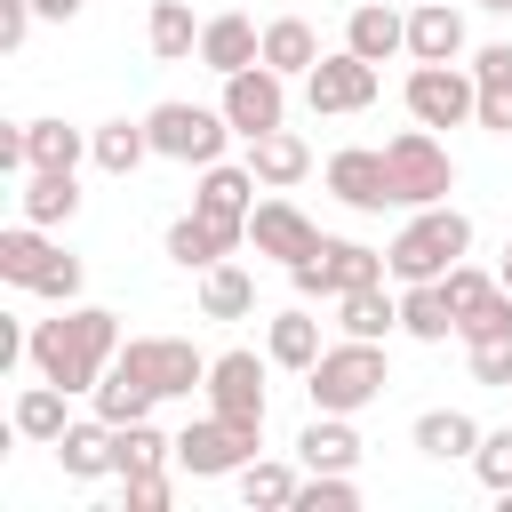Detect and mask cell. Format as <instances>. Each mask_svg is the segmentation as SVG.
<instances>
[{
  "label": "cell",
  "mask_w": 512,
  "mask_h": 512,
  "mask_svg": "<svg viewBox=\"0 0 512 512\" xmlns=\"http://www.w3.org/2000/svg\"><path fill=\"white\" fill-rule=\"evenodd\" d=\"M32 376H48V384H64V392H96L104 384V368L120 360V312H104V304H64L56 320H40L32 328Z\"/></svg>",
  "instance_id": "cell-1"
},
{
  "label": "cell",
  "mask_w": 512,
  "mask_h": 512,
  "mask_svg": "<svg viewBox=\"0 0 512 512\" xmlns=\"http://www.w3.org/2000/svg\"><path fill=\"white\" fill-rule=\"evenodd\" d=\"M464 248H472V216L464 208H448V200H432V208H416L400 232H392V280L400 288H416V280H440L448 264H464Z\"/></svg>",
  "instance_id": "cell-2"
},
{
  "label": "cell",
  "mask_w": 512,
  "mask_h": 512,
  "mask_svg": "<svg viewBox=\"0 0 512 512\" xmlns=\"http://www.w3.org/2000/svg\"><path fill=\"white\" fill-rule=\"evenodd\" d=\"M384 384H392V368H384V344H376V336H344V344H328V352L304 368V392H312V408H328V416L368 408Z\"/></svg>",
  "instance_id": "cell-3"
},
{
  "label": "cell",
  "mask_w": 512,
  "mask_h": 512,
  "mask_svg": "<svg viewBox=\"0 0 512 512\" xmlns=\"http://www.w3.org/2000/svg\"><path fill=\"white\" fill-rule=\"evenodd\" d=\"M0 280L8 288H32L48 304H72L80 296V256H64L48 240V224H8L0 232Z\"/></svg>",
  "instance_id": "cell-4"
},
{
  "label": "cell",
  "mask_w": 512,
  "mask_h": 512,
  "mask_svg": "<svg viewBox=\"0 0 512 512\" xmlns=\"http://www.w3.org/2000/svg\"><path fill=\"white\" fill-rule=\"evenodd\" d=\"M384 168H392V200H400V208H432V200L456 192V160H448V144H440L424 120L384 144Z\"/></svg>",
  "instance_id": "cell-5"
},
{
  "label": "cell",
  "mask_w": 512,
  "mask_h": 512,
  "mask_svg": "<svg viewBox=\"0 0 512 512\" xmlns=\"http://www.w3.org/2000/svg\"><path fill=\"white\" fill-rule=\"evenodd\" d=\"M144 128H152V152H160V160H184V168L224 160V136H232L224 104H184V96H176V104H152Z\"/></svg>",
  "instance_id": "cell-6"
},
{
  "label": "cell",
  "mask_w": 512,
  "mask_h": 512,
  "mask_svg": "<svg viewBox=\"0 0 512 512\" xmlns=\"http://www.w3.org/2000/svg\"><path fill=\"white\" fill-rule=\"evenodd\" d=\"M112 368H128L152 400H192V392H208V360H200L184 336H128Z\"/></svg>",
  "instance_id": "cell-7"
},
{
  "label": "cell",
  "mask_w": 512,
  "mask_h": 512,
  "mask_svg": "<svg viewBox=\"0 0 512 512\" xmlns=\"http://www.w3.org/2000/svg\"><path fill=\"white\" fill-rule=\"evenodd\" d=\"M288 280H296V296H320V304H336V296H352V288H376V280H392V256H384V248H360V240H320V256L288 264Z\"/></svg>",
  "instance_id": "cell-8"
},
{
  "label": "cell",
  "mask_w": 512,
  "mask_h": 512,
  "mask_svg": "<svg viewBox=\"0 0 512 512\" xmlns=\"http://www.w3.org/2000/svg\"><path fill=\"white\" fill-rule=\"evenodd\" d=\"M408 112H416L424 128H464V120L480 112L472 64H416V72H408Z\"/></svg>",
  "instance_id": "cell-9"
},
{
  "label": "cell",
  "mask_w": 512,
  "mask_h": 512,
  "mask_svg": "<svg viewBox=\"0 0 512 512\" xmlns=\"http://www.w3.org/2000/svg\"><path fill=\"white\" fill-rule=\"evenodd\" d=\"M248 456H256V432L224 424L216 408H208V416H192V424L176 432V472H192V480H224V472H240Z\"/></svg>",
  "instance_id": "cell-10"
},
{
  "label": "cell",
  "mask_w": 512,
  "mask_h": 512,
  "mask_svg": "<svg viewBox=\"0 0 512 512\" xmlns=\"http://www.w3.org/2000/svg\"><path fill=\"white\" fill-rule=\"evenodd\" d=\"M224 120H232V136H272L288 120V72H272V64L224 72Z\"/></svg>",
  "instance_id": "cell-11"
},
{
  "label": "cell",
  "mask_w": 512,
  "mask_h": 512,
  "mask_svg": "<svg viewBox=\"0 0 512 512\" xmlns=\"http://www.w3.org/2000/svg\"><path fill=\"white\" fill-rule=\"evenodd\" d=\"M304 104H312L320 120H336V112H368V104H376V64L352 56V48L320 56V64L304 72Z\"/></svg>",
  "instance_id": "cell-12"
},
{
  "label": "cell",
  "mask_w": 512,
  "mask_h": 512,
  "mask_svg": "<svg viewBox=\"0 0 512 512\" xmlns=\"http://www.w3.org/2000/svg\"><path fill=\"white\" fill-rule=\"evenodd\" d=\"M208 408L240 432H264V360L256 352H216L208 360Z\"/></svg>",
  "instance_id": "cell-13"
},
{
  "label": "cell",
  "mask_w": 512,
  "mask_h": 512,
  "mask_svg": "<svg viewBox=\"0 0 512 512\" xmlns=\"http://www.w3.org/2000/svg\"><path fill=\"white\" fill-rule=\"evenodd\" d=\"M248 248L256 256H272V264H304V256H320V224L296 208V200H256L248 208Z\"/></svg>",
  "instance_id": "cell-14"
},
{
  "label": "cell",
  "mask_w": 512,
  "mask_h": 512,
  "mask_svg": "<svg viewBox=\"0 0 512 512\" xmlns=\"http://www.w3.org/2000/svg\"><path fill=\"white\" fill-rule=\"evenodd\" d=\"M328 192H336L344 208H360V216L400 208V200H392V168H384V152H368V144H344V152L328 160Z\"/></svg>",
  "instance_id": "cell-15"
},
{
  "label": "cell",
  "mask_w": 512,
  "mask_h": 512,
  "mask_svg": "<svg viewBox=\"0 0 512 512\" xmlns=\"http://www.w3.org/2000/svg\"><path fill=\"white\" fill-rule=\"evenodd\" d=\"M232 248H248V232L240 224H216V216H176L168 224V264H184V272H208V264H224Z\"/></svg>",
  "instance_id": "cell-16"
},
{
  "label": "cell",
  "mask_w": 512,
  "mask_h": 512,
  "mask_svg": "<svg viewBox=\"0 0 512 512\" xmlns=\"http://www.w3.org/2000/svg\"><path fill=\"white\" fill-rule=\"evenodd\" d=\"M408 56H416V64H456V56H464V16H456V0H416V8H408Z\"/></svg>",
  "instance_id": "cell-17"
},
{
  "label": "cell",
  "mask_w": 512,
  "mask_h": 512,
  "mask_svg": "<svg viewBox=\"0 0 512 512\" xmlns=\"http://www.w3.org/2000/svg\"><path fill=\"white\" fill-rule=\"evenodd\" d=\"M200 64H208V72H248V64H264V32H256L240 8H224V16L200 24Z\"/></svg>",
  "instance_id": "cell-18"
},
{
  "label": "cell",
  "mask_w": 512,
  "mask_h": 512,
  "mask_svg": "<svg viewBox=\"0 0 512 512\" xmlns=\"http://www.w3.org/2000/svg\"><path fill=\"white\" fill-rule=\"evenodd\" d=\"M192 208H200V216H216V224H240V232H248V208H256V168L208 160V168H200V192H192Z\"/></svg>",
  "instance_id": "cell-19"
},
{
  "label": "cell",
  "mask_w": 512,
  "mask_h": 512,
  "mask_svg": "<svg viewBox=\"0 0 512 512\" xmlns=\"http://www.w3.org/2000/svg\"><path fill=\"white\" fill-rule=\"evenodd\" d=\"M248 168H256V184H264V192H288V184H304V176H312V144H304L296 128L248 136Z\"/></svg>",
  "instance_id": "cell-20"
},
{
  "label": "cell",
  "mask_w": 512,
  "mask_h": 512,
  "mask_svg": "<svg viewBox=\"0 0 512 512\" xmlns=\"http://www.w3.org/2000/svg\"><path fill=\"white\" fill-rule=\"evenodd\" d=\"M472 80H480V128L488 136H512V40H488L480 56H472Z\"/></svg>",
  "instance_id": "cell-21"
},
{
  "label": "cell",
  "mask_w": 512,
  "mask_h": 512,
  "mask_svg": "<svg viewBox=\"0 0 512 512\" xmlns=\"http://www.w3.org/2000/svg\"><path fill=\"white\" fill-rule=\"evenodd\" d=\"M296 456H304V472H352L360 464V432H352V416H312L304 432H296Z\"/></svg>",
  "instance_id": "cell-22"
},
{
  "label": "cell",
  "mask_w": 512,
  "mask_h": 512,
  "mask_svg": "<svg viewBox=\"0 0 512 512\" xmlns=\"http://www.w3.org/2000/svg\"><path fill=\"white\" fill-rule=\"evenodd\" d=\"M344 48H352V56H368V64H384V56H400V48H408V16H400V8H384V0H360V8H352V24H344Z\"/></svg>",
  "instance_id": "cell-23"
},
{
  "label": "cell",
  "mask_w": 512,
  "mask_h": 512,
  "mask_svg": "<svg viewBox=\"0 0 512 512\" xmlns=\"http://www.w3.org/2000/svg\"><path fill=\"white\" fill-rule=\"evenodd\" d=\"M320 352H328V344H320V320H312L304 304L272 312V328H264V360H272V368H296V376H304Z\"/></svg>",
  "instance_id": "cell-24"
},
{
  "label": "cell",
  "mask_w": 512,
  "mask_h": 512,
  "mask_svg": "<svg viewBox=\"0 0 512 512\" xmlns=\"http://www.w3.org/2000/svg\"><path fill=\"white\" fill-rule=\"evenodd\" d=\"M168 464H176V440H168L152 416L112 424V472H120V480H136V472H168Z\"/></svg>",
  "instance_id": "cell-25"
},
{
  "label": "cell",
  "mask_w": 512,
  "mask_h": 512,
  "mask_svg": "<svg viewBox=\"0 0 512 512\" xmlns=\"http://www.w3.org/2000/svg\"><path fill=\"white\" fill-rule=\"evenodd\" d=\"M72 216H80V176H72V168H32V176H24V224H48V232H56V224H72Z\"/></svg>",
  "instance_id": "cell-26"
},
{
  "label": "cell",
  "mask_w": 512,
  "mask_h": 512,
  "mask_svg": "<svg viewBox=\"0 0 512 512\" xmlns=\"http://www.w3.org/2000/svg\"><path fill=\"white\" fill-rule=\"evenodd\" d=\"M408 440H416V456H432V464H456V456H472V448H480V424H472L464 408H424Z\"/></svg>",
  "instance_id": "cell-27"
},
{
  "label": "cell",
  "mask_w": 512,
  "mask_h": 512,
  "mask_svg": "<svg viewBox=\"0 0 512 512\" xmlns=\"http://www.w3.org/2000/svg\"><path fill=\"white\" fill-rule=\"evenodd\" d=\"M144 152H152V128H144V120H104V128H88V160H96L104 176H136Z\"/></svg>",
  "instance_id": "cell-28"
},
{
  "label": "cell",
  "mask_w": 512,
  "mask_h": 512,
  "mask_svg": "<svg viewBox=\"0 0 512 512\" xmlns=\"http://www.w3.org/2000/svg\"><path fill=\"white\" fill-rule=\"evenodd\" d=\"M56 464H64V480H104V472H112V424H104V416H88V424H64V440H56Z\"/></svg>",
  "instance_id": "cell-29"
},
{
  "label": "cell",
  "mask_w": 512,
  "mask_h": 512,
  "mask_svg": "<svg viewBox=\"0 0 512 512\" xmlns=\"http://www.w3.org/2000/svg\"><path fill=\"white\" fill-rule=\"evenodd\" d=\"M256 312V280L224 256V264H208L200 272V320H248Z\"/></svg>",
  "instance_id": "cell-30"
},
{
  "label": "cell",
  "mask_w": 512,
  "mask_h": 512,
  "mask_svg": "<svg viewBox=\"0 0 512 512\" xmlns=\"http://www.w3.org/2000/svg\"><path fill=\"white\" fill-rule=\"evenodd\" d=\"M400 328H408L416 344H448V336H456V304H448V288H440V280H416V288L400 296Z\"/></svg>",
  "instance_id": "cell-31"
},
{
  "label": "cell",
  "mask_w": 512,
  "mask_h": 512,
  "mask_svg": "<svg viewBox=\"0 0 512 512\" xmlns=\"http://www.w3.org/2000/svg\"><path fill=\"white\" fill-rule=\"evenodd\" d=\"M64 400H72V392H64V384H48V376H40V384H24V392H16V432H24V440H40V448H56V440H64V424H72V416H64Z\"/></svg>",
  "instance_id": "cell-32"
},
{
  "label": "cell",
  "mask_w": 512,
  "mask_h": 512,
  "mask_svg": "<svg viewBox=\"0 0 512 512\" xmlns=\"http://www.w3.org/2000/svg\"><path fill=\"white\" fill-rule=\"evenodd\" d=\"M144 40H152V56H160V64H184V56H200V24H192V8H184V0H152V16H144Z\"/></svg>",
  "instance_id": "cell-33"
},
{
  "label": "cell",
  "mask_w": 512,
  "mask_h": 512,
  "mask_svg": "<svg viewBox=\"0 0 512 512\" xmlns=\"http://www.w3.org/2000/svg\"><path fill=\"white\" fill-rule=\"evenodd\" d=\"M336 328L384 344V336L400 328V296H384V280H376V288H352V296H336Z\"/></svg>",
  "instance_id": "cell-34"
},
{
  "label": "cell",
  "mask_w": 512,
  "mask_h": 512,
  "mask_svg": "<svg viewBox=\"0 0 512 512\" xmlns=\"http://www.w3.org/2000/svg\"><path fill=\"white\" fill-rule=\"evenodd\" d=\"M264 64H272V72H312V64H320V32H312L304 16H272V24H264Z\"/></svg>",
  "instance_id": "cell-35"
},
{
  "label": "cell",
  "mask_w": 512,
  "mask_h": 512,
  "mask_svg": "<svg viewBox=\"0 0 512 512\" xmlns=\"http://www.w3.org/2000/svg\"><path fill=\"white\" fill-rule=\"evenodd\" d=\"M80 152H88V136L72 128V120H24V160L32 168H80ZM24 168V176H32Z\"/></svg>",
  "instance_id": "cell-36"
},
{
  "label": "cell",
  "mask_w": 512,
  "mask_h": 512,
  "mask_svg": "<svg viewBox=\"0 0 512 512\" xmlns=\"http://www.w3.org/2000/svg\"><path fill=\"white\" fill-rule=\"evenodd\" d=\"M88 400H96V416H104V424H136V416H152V408H160L128 368H104V384H96Z\"/></svg>",
  "instance_id": "cell-37"
},
{
  "label": "cell",
  "mask_w": 512,
  "mask_h": 512,
  "mask_svg": "<svg viewBox=\"0 0 512 512\" xmlns=\"http://www.w3.org/2000/svg\"><path fill=\"white\" fill-rule=\"evenodd\" d=\"M232 480H240V496H248V504H264V512H288V504H296V472H288V464H264V456H248Z\"/></svg>",
  "instance_id": "cell-38"
},
{
  "label": "cell",
  "mask_w": 512,
  "mask_h": 512,
  "mask_svg": "<svg viewBox=\"0 0 512 512\" xmlns=\"http://www.w3.org/2000/svg\"><path fill=\"white\" fill-rule=\"evenodd\" d=\"M464 352H472V384L512 392V320H504V328H488V336H464Z\"/></svg>",
  "instance_id": "cell-39"
},
{
  "label": "cell",
  "mask_w": 512,
  "mask_h": 512,
  "mask_svg": "<svg viewBox=\"0 0 512 512\" xmlns=\"http://www.w3.org/2000/svg\"><path fill=\"white\" fill-rule=\"evenodd\" d=\"M352 504H360L352 472H312V480H296V504L288 512H352Z\"/></svg>",
  "instance_id": "cell-40"
},
{
  "label": "cell",
  "mask_w": 512,
  "mask_h": 512,
  "mask_svg": "<svg viewBox=\"0 0 512 512\" xmlns=\"http://www.w3.org/2000/svg\"><path fill=\"white\" fill-rule=\"evenodd\" d=\"M472 472H480V488L512 496V424H504V432H480V448H472Z\"/></svg>",
  "instance_id": "cell-41"
},
{
  "label": "cell",
  "mask_w": 512,
  "mask_h": 512,
  "mask_svg": "<svg viewBox=\"0 0 512 512\" xmlns=\"http://www.w3.org/2000/svg\"><path fill=\"white\" fill-rule=\"evenodd\" d=\"M120 488H128V512H168V496H176L168 472H136V480H120Z\"/></svg>",
  "instance_id": "cell-42"
},
{
  "label": "cell",
  "mask_w": 512,
  "mask_h": 512,
  "mask_svg": "<svg viewBox=\"0 0 512 512\" xmlns=\"http://www.w3.org/2000/svg\"><path fill=\"white\" fill-rule=\"evenodd\" d=\"M32 16H40L32 0H0V48H8V56H16L24 40H32Z\"/></svg>",
  "instance_id": "cell-43"
},
{
  "label": "cell",
  "mask_w": 512,
  "mask_h": 512,
  "mask_svg": "<svg viewBox=\"0 0 512 512\" xmlns=\"http://www.w3.org/2000/svg\"><path fill=\"white\" fill-rule=\"evenodd\" d=\"M0 168H8V176H24V168H32V160H24V120H16V128H0Z\"/></svg>",
  "instance_id": "cell-44"
},
{
  "label": "cell",
  "mask_w": 512,
  "mask_h": 512,
  "mask_svg": "<svg viewBox=\"0 0 512 512\" xmlns=\"http://www.w3.org/2000/svg\"><path fill=\"white\" fill-rule=\"evenodd\" d=\"M32 8H40V16H48V24H72V16H80V8H88V0H32Z\"/></svg>",
  "instance_id": "cell-45"
},
{
  "label": "cell",
  "mask_w": 512,
  "mask_h": 512,
  "mask_svg": "<svg viewBox=\"0 0 512 512\" xmlns=\"http://www.w3.org/2000/svg\"><path fill=\"white\" fill-rule=\"evenodd\" d=\"M496 280H504V288H512V240H504V264H496Z\"/></svg>",
  "instance_id": "cell-46"
},
{
  "label": "cell",
  "mask_w": 512,
  "mask_h": 512,
  "mask_svg": "<svg viewBox=\"0 0 512 512\" xmlns=\"http://www.w3.org/2000/svg\"><path fill=\"white\" fill-rule=\"evenodd\" d=\"M480 8H488V16H512V0H480Z\"/></svg>",
  "instance_id": "cell-47"
}]
</instances>
